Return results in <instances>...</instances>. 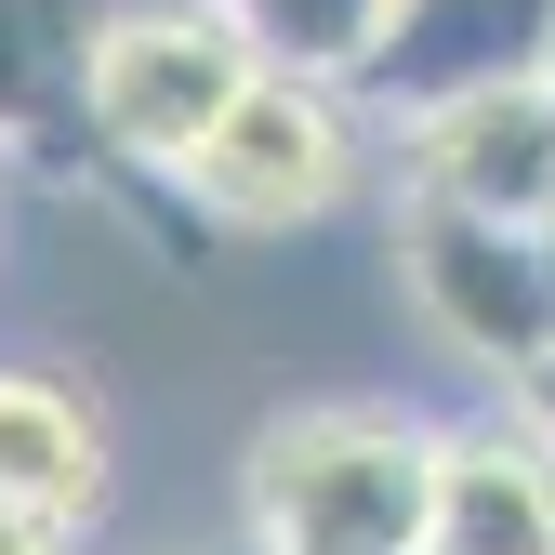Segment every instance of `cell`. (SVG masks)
Returning <instances> with one entry per match:
<instances>
[{
	"instance_id": "cell-1",
	"label": "cell",
	"mask_w": 555,
	"mask_h": 555,
	"mask_svg": "<svg viewBox=\"0 0 555 555\" xmlns=\"http://www.w3.org/2000/svg\"><path fill=\"white\" fill-rule=\"evenodd\" d=\"M251 555H437V424L397 397H305L238 463Z\"/></svg>"
},
{
	"instance_id": "cell-2",
	"label": "cell",
	"mask_w": 555,
	"mask_h": 555,
	"mask_svg": "<svg viewBox=\"0 0 555 555\" xmlns=\"http://www.w3.org/2000/svg\"><path fill=\"white\" fill-rule=\"evenodd\" d=\"M264 80V53L212 0H106L80 66V132L119 185H185V159L225 132V106Z\"/></svg>"
},
{
	"instance_id": "cell-3",
	"label": "cell",
	"mask_w": 555,
	"mask_h": 555,
	"mask_svg": "<svg viewBox=\"0 0 555 555\" xmlns=\"http://www.w3.org/2000/svg\"><path fill=\"white\" fill-rule=\"evenodd\" d=\"M397 278L450 358H476L503 397L555 358V225L463 212V198H397Z\"/></svg>"
},
{
	"instance_id": "cell-4",
	"label": "cell",
	"mask_w": 555,
	"mask_h": 555,
	"mask_svg": "<svg viewBox=\"0 0 555 555\" xmlns=\"http://www.w3.org/2000/svg\"><path fill=\"white\" fill-rule=\"evenodd\" d=\"M344 198H358V106H344V80L264 66L225 106V132L185 159L172 212H198V225H318Z\"/></svg>"
},
{
	"instance_id": "cell-5",
	"label": "cell",
	"mask_w": 555,
	"mask_h": 555,
	"mask_svg": "<svg viewBox=\"0 0 555 555\" xmlns=\"http://www.w3.org/2000/svg\"><path fill=\"white\" fill-rule=\"evenodd\" d=\"M529 80H555V0H397L344 93L397 106V132H410V119H437V106L529 93Z\"/></svg>"
},
{
	"instance_id": "cell-6",
	"label": "cell",
	"mask_w": 555,
	"mask_h": 555,
	"mask_svg": "<svg viewBox=\"0 0 555 555\" xmlns=\"http://www.w3.org/2000/svg\"><path fill=\"white\" fill-rule=\"evenodd\" d=\"M410 198H463V212L555 225V80L410 119Z\"/></svg>"
},
{
	"instance_id": "cell-7",
	"label": "cell",
	"mask_w": 555,
	"mask_h": 555,
	"mask_svg": "<svg viewBox=\"0 0 555 555\" xmlns=\"http://www.w3.org/2000/svg\"><path fill=\"white\" fill-rule=\"evenodd\" d=\"M0 503L53 516V529H93L106 516V410H93L80 371L0 358Z\"/></svg>"
},
{
	"instance_id": "cell-8",
	"label": "cell",
	"mask_w": 555,
	"mask_h": 555,
	"mask_svg": "<svg viewBox=\"0 0 555 555\" xmlns=\"http://www.w3.org/2000/svg\"><path fill=\"white\" fill-rule=\"evenodd\" d=\"M437 555H555V450L516 410L437 424Z\"/></svg>"
},
{
	"instance_id": "cell-9",
	"label": "cell",
	"mask_w": 555,
	"mask_h": 555,
	"mask_svg": "<svg viewBox=\"0 0 555 555\" xmlns=\"http://www.w3.org/2000/svg\"><path fill=\"white\" fill-rule=\"evenodd\" d=\"M93 0H0V146L80 159V66H93Z\"/></svg>"
},
{
	"instance_id": "cell-10",
	"label": "cell",
	"mask_w": 555,
	"mask_h": 555,
	"mask_svg": "<svg viewBox=\"0 0 555 555\" xmlns=\"http://www.w3.org/2000/svg\"><path fill=\"white\" fill-rule=\"evenodd\" d=\"M212 14L264 53V66H305V80H358V53L384 40L397 0H212Z\"/></svg>"
},
{
	"instance_id": "cell-11",
	"label": "cell",
	"mask_w": 555,
	"mask_h": 555,
	"mask_svg": "<svg viewBox=\"0 0 555 555\" xmlns=\"http://www.w3.org/2000/svg\"><path fill=\"white\" fill-rule=\"evenodd\" d=\"M0 555H80V529H53V516H14V503H0Z\"/></svg>"
},
{
	"instance_id": "cell-12",
	"label": "cell",
	"mask_w": 555,
	"mask_h": 555,
	"mask_svg": "<svg viewBox=\"0 0 555 555\" xmlns=\"http://www.w3.org/2000/svg\"><path fill=\"white\" fill-rule=\"evenodd\" d=\"M503 410H516V424H529V437H542V450H555V358H542V371H529V384H516V397H503Z\"/></svg>"
},
{
	"instance_id": "cell-13",
	"label": "cell",
	"mask_w": 555,
	"mask_h": 555,
	"mask_svg": "<svg viewBox=\"0 0 555 555\" xmlns=\"http://www.w3.org/2000/svg\"><path fill=\"white\" fill-rule=\"evenodd\" d=\"M225 555H251V542H225Z\"/></svg>"
}]
</instances>
